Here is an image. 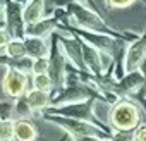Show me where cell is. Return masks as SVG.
<instances>
[{"label": "cell", "mask_w": 146, "mask_h": 141, "mask_svg": "<svg viewBox=\"0 0 146 141\" xmlns=\"http://www.w3.org/2000/svg\"><path fill=\"white\" fill-rule=\"evenodd\" d=\"M65 26L67 28H79V29H86V31L105 33V35L115 36V38H124V35H117V31H113L102 19V16L96 11H93L91 7H88L86 2H78V0H72V2L67 4Z\"/></svg>", "instance_id": "cell-1"}, {"label": "cell", "mask_w": 146, "mask_h": 141, "mask_svg": "<svg viewBox=\"0 0 146 141\" xmlns=\"http://www.w3.org/2000/svg\"><path fill=\"white\" fill-rule=\"evenodd\" d=\"M43 119L48 124L57 126L69 136H102V138H112V132L91 120H81V119H70V117H62V115H53V114H43Z\"/></svg>", "instance_id": "cell-2"}, {"label": "cell", "mask_w": 146, "mask_h": 141, "mask_svg": "<svg viewBox=\"0 0 146 141\" xmlns=\"http://www.w3.org/2000/svg\"><path fill=\"white\" fill-rule=\"evenodd\" d=\"M108 122L113 131H136V127L141 124L139 105L131 98H120L112 105Z\"/></svg>", "instance_id": "cell-3"}, {"label": "cell", "mask_w": 146, "mask_h": 141, "mask_svg": "<svg viewBox=\"0 0 146 141\" xmlns=\"http://www.w3.org/2000/svg\"><path fill=\"white\" fill-rule=\"evenodd\" d=\"M5 72L2 78V90L11 100H17L28 93V81L29 74H26L24 70L12 67V65H4Z\"/></svg>", "instance_id": "cell-4"}, {"label": "cell", "mask_w": 146, "mask_h": 141, "mask_svg": "<svg viewBox=\"0 0 146 141\" xmlns=\"http://www.w3.org/2000/svg\"><path fill=\"white\" fill-rule=\"evenodd\" d=\"M144 59H146V31L137 40L127 43L125 52L122 55V69H124V74L139 70V67L144 62Z\"/></svg>", "instance_id": "cell-5"}, {"label": "cell", "mask_w": 146, "mask_h": 141, "mask_svg": "<svg viewBox=\"0 0 146 141\" xmlns=\"http://www.w3.org/2000/svg\"><path fill=\"white\" fill-rule=\"evenodd\" d=\"M43 114H53V115H62V117H70V119L91 120V122H96L98 124V120L95 117V110H93V98L88 100V102H81V103H70V105L53 107V108L50 107Z\"/></svg>", "instance_id": "cell-6"}, {"label": "cell", "mask_w": 146, "mask_h": 141, "mask_svg": "<svg viewBox=\"0 0 146 141\" xmlns=\"http://www.w3.org/2000/svg\"><path fill=\"white\" fill-rule=\"evenodd\" d=\"M83 45V60H84V67L90 74H93L95 78H103V60H102V52L98 48H95L93 45L86 43L81 40Z\"/></svg>", "instance_id": "cell-7"}, {"label": "cell", "mask_w": 146, "mask_h": 141, "mask_svg": "<svg viewBox=\"0 0 146 141\" xmlns=\"http://www.w3.org/2000/svg\"><path fill=\"white\" fill-rule=\"evenodd\" d=\"M62 26L60 19L53 14L48 17H43L41 21L26 26V36H35V38H50L52 35L57 33V29ZM24 36V38H26Z\"/></svg>", "instance_id": "cell-8"}, {"label": "cell", "mask_w": 146, "mask_h": 141, "mask_svg": "<svg viewBox=\"0 0 146 141\" xmlns=\"http://www.w3.org/2000/svg\"><path fill=\"white\" fill-rule=\"evenodd\" d=\"M26 43V50H28V57L29 59H41V57H50L52 53V47L48 38H35V36H26L24 38Z\"/></svg>", "instance_id": "cell-9"}, {"label": "cell", "mask_w": 146, "mask_h": 141, "mask_svg": "<svg viewBox=\"0 0 146 141\" xmlns=\"http://www.w3.org/2000/svg\"><path fill=\"white\" fill-rule=\"evenodd\" d=\"M29 108L33 110V114H40V112H45L50 103H52V95L48 91H41V90H28V93L24 95Z\"/></svg>", "instance_id": "cell-10"}, {"label": "cell", "mask_w": 146, "mask_h": 141, "mask_svg": "<svg viewBox=\"0 0 146 141\" xmlns=\"http://www.w3.org/2000/svg\"><path fill=\"white\" fill-rule=\"evenodd\" d=\"M45 17V0H31L23 7V21L26 26L35 24Z\"/></svg>", "instance_id": "cell-11"}, {"label": "cell", "mask_w": 146, "mask_h": 141, "mask_svg": "<svg viewBox=\"0 0 146 141\" xmlns=\"http://www.w3.org/2000/svg\"><path fill=\"white\" fill-rule=\"evenodd\" d=\"M38 131L28 119H16L14 120V139L16 141H36Z\"/></svg>", "instance_id": "cell-12"}, {"label": "cell", "mask_w": 146, "mask_h": 141, "mask_svg": "<svg viewBox=\"0 0 146 141\" xmlns=\"http://www.w3.org/2000/svg\"><path fill=\"white\" fill-rule=\"evenodd\" d=\"M5 57L11 60H21V59L28 57L24 38H12L11 43L5 47Z\"/></svg>", "instance_id": "cell-13"}, {"label": "cell", "mask_w": 146, "mask_h": 141, "mask_svg": "<svg viewBox=\"0 0 146 141\" xmlns=\"http://www.w3.org/2000/svg\"><path fill=\"white\" fill-rule=\"evenodd\" d=\"M31 81H33L35 90H41V91H48V93H52V90H55V84H53V79L50 74H35Z\"/></svg>", "instance_id": "cell-14"}, {"label": "cell", "mask_w": 146, "mask_h": 141, "mask_svg": "<svg viewBox=\"0 0 146 141\" xmlns=\"http://www.w3.org/2000/svg\"><path fill=\"white\" fill-rule=\"evenodd\" d=\"M31 115H33V110L29 108V105H28L24 96L14 100V120L16 119H28Z\"/></svg>", "instance_id": "cell-15"}, {"label": "cell", "mask_w": 146, "mask_h": 141, "mask_svg": "<svg viewBox=\"0 0 146 141\" xmlns=\"http://www.w3.org/2000/svg\"><path fill=\"white\" fill-rule=\"evenodd\" d=\"M31 74H50V57H41L33 60Z\"/></svg>", "instance_id": "cell-16"}, {"label": "cell", "mask_w": 146, "mask_h": 141, "mask_svg": "<svg viewBox=\"0 0 146 141\" xmlns=\"http://www.w3.org/2000/svg\"><path fill=\"white\" fill-rule=\"evenodd\" d=\"M14 138V119H0V141Z\"/></svg>", "instance_id": "cell-17"}, {"label": "cell", "mask_w": 146, "mask_h": 141, "mask_svg": "<svg viewBox=\"0 0 146 141\" xmlns=\"http://www.w3.org/2000/svg\"><path fill=\"white\" fill-rule=\"evenodd\" d=\"M103 2L108 9H127L134 5L137 0H103Z\"/></svg>", "instance_id": "cell-18"}, {"label": "cell", "mask_w": 146, "mask_h": 141, "mask_svg": "<svg viewBox=\"0 0 146 141\" xmlns=\"http://www.w3.org/2000/svg\"><path fill=\"white\" fill-rule=\"evenodd\" d=\"M12 38H14V36L11 35V31H9L7 28L0 29V55H5V47L11 43Z\"/></svg>", "instance_id": "cell-19"}, {"label": "cell", "mask_w": 146, "mask_h": 141, "mask_svg": "<svg viewBox=\"0 0 146 141\" xmlns=\"http://www.w3.org/2000/svg\"><path fill=\"white\" fill-rule=\"evenodd\" d=\"M112 141H136L134 139V131H113L112 132Z\"/></svg>", "instance_id": "cell-20"}, {"label": "cell", "mask_w": 146, "mask_h": 141, "mask_svg": "<svg viewBox=\"0 0 146 141\" xmlns=\"http://www.w3.org/2000/svg\"><path fill=\"white\" fill-rule=\"evenodd\" d=\"M69 136V134H67ZM70 141H112V138H102V136H69Z\"/></svg>", "instance_id": "cell-21"}, {"label": "cell", "mask_w": 146, "mask_h": 141, "mask_svg": "<svg viewBox=\"0 0 146 141\" xmlns=\"http://www.w3.org/2000/svg\"><path fill=\"white\" fill-rule=\"evenodd\" d=\"M134 139L136 141H146V124H139L134 131Z\"/></svg>", "instance_id": "cell-22"}, {"label": "cell", "mask_w": 146, "mask_h": 141, "mask_svg": "<svg viewBox=\"0 0 146 141\" xmlns=\"http://www.w3.org/2000/svg\"><path fill=\"white\" fill-rule=\"evenodd\" d=\"M139 70H141V72H143V76H144V79H146V59H144V62L141 64ZM144 93H146V86H144Z\"/></svg>", "instance_id": "cell-23"}, {"label": "cell", "mask_w": 146, "mask_h": 141, "mask_svg": "<svg viewBox=\"0 0 146 141\" xmlns=\"http://www.w3.org/2000/svg\"><path fill=\"white\" fill-rule=\"evenodd\" d=\"M12 2H16V4H19L21 7H24L26 4H29V2H31V0H12Z\"/></svg>", "instance_id": "cell-24"}, {"label": "cell", "mask_w": 146, "mask_h": 141, "mask_svg": "<svg viewBox=\"0 0 146 141\" xmlns=\"http://www.w3.org/2000/svg\"><path fill=\"white\" fill-rule=\"evenodd\" d=\"M2 141H16L14 138H9V139H2Z\"/></svg>", "instance_id": "cell-25"}]
</instances>
